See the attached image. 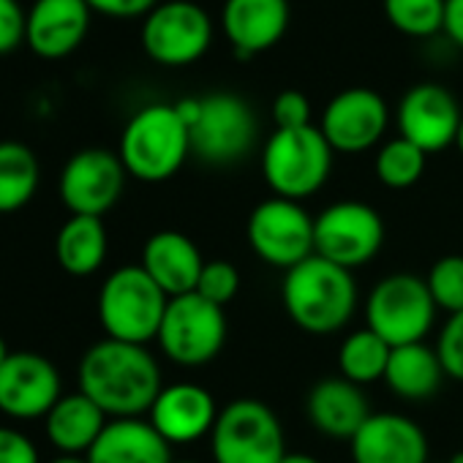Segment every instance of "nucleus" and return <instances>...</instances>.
I'll return each mask as SVG.
<instances>
[{
    "label": "nucleus",
    "instance_id": "obj_1",
    "mask_svg": "<svg viewBox=\"0 0 463 463\" xmlns=\"http://www.w3.org/2000/svg\"><path fill=\"white\" fill-rule=\"evenodd\" d=\"M80 392H85L107 417H142L164 390L161 365L142 344L104 338L80 360Z\"/></svg>",
    "mask_w": 463,
    "mask_h": 463
},
{
    "label": "nucleus",
    "instance_id": "obj_2",
    "mask_svg": "<svg viewBox=\"0 0 463 463\" xmlns=\"http://www.w3.org/2000/svg\"><path fill=\"white\" fill-rule=\"evenodd\" d=\"M284 308L308 335H333L349 325L357 308V284L352 270L322 257H308L284 276Z\"/></svg>",
    "mask_w": 463,
    "mask_h": 463
},
{
    "label": "nucleus",
    "instance_id": "obj_3",
    "mask_svg": "<svg viewBox=\"0 0 463 463\" xmlns=\"http://www.w3.org/2000/svg\"><path fill=\"white\" fill-rule=\"evenodd\" d=\"M118 156L139 183H164L180 172L191 156V134L175 104H147L137 109L123 134Z\"/></svg>",
    "mask_w": 463,
    "mask_h": 463
},
{
    "label": "nucleus",
    "instance_id": "obj_4",
    "mask_svg": "<svg viewBox=\"0 0 463 463\" xmlns=\"http://www.w3.org/2000/svg\"><path fill=\"white\" fill-rule=\"evenodd\" d=\"M169 298L142 270V265H123L107 276L99 292V322L107 338L147 346L158 338Z\"/></svg>",
    "mask_w": 463,
    "mask_h": 463
},
{
    "label": "nucleus",
    "instance_id": "obj_5",
    "mask_svg": "<svg viewBox=\"0 0 463 463\" xmlns=\"http://www.w3.org/2000/svg\"><path fill=\"white\" fill-rule=\"evenodd\" d=\"M333 172V147L319 126L276 128L262 150V175L276 196L300 202L317 194Z\"/></svg>",
    "mask_w": 463,
    "mask_h": 463
},
{
    "label": "nucleus",
    "instance_id": "obj_6",
    "mask_svg": "<svg viewBox=\"0 0 463 463\" xmlns=\"http://www.w3.org/2000/svg\"><path fill=\"white\" fill-rule=\"evenodd\" d=\"M210 452L215 463H281L287 455L284 428L262 401H232L210 430Z\"/></svg>",
    "mask_w": 463,
    "mask_h": 463
},
{
    "label": "nucleus",
    "instance_id": "obj_7",
    "mask_svg": "<svg viewBox=\"0 0 463 463\" xmlns=\"http://www.w3.org/2000/svg\"><path fill=\"white\" fill-rule=\"evenodd\" d=\"M191 153L210 166H229L257 145V115L238 93H210L199 99V115L188 128Z\"/></svg>",
    "mask_w": 463,
    "mask_h": 463
},
{
    "label": "nucleus",
    "instance_id": "obj_8",
    "mask_svg": "<svg viewBox=\"0 0 463 463\" xmlns=\"http://www.w3.org/2000/svg\"><path fill=\"white\" fill-rule=\"evenodd\" d=\"M436 303L425 279L411 273H392L382 279L365 303V322L392 349L422 344L436 319Z\"/></svg>",
    "mask_w": 463,
    "mask_h": 463
},
{
    "label": "nucleus",
    "instance_id": "obj_9",
    "mask_svg": "<svg viewBox=\"0 0 463 463\" xmlns=\"http://www.w3.org/2000/svg\"><path fill=\"white\" fill-rule=\"evenodd\" d=\"M139 42L153 63L183 69L207 55L213 44V20L194 0H164L142 20Z\"/></svg>",
    "mask_w": 463,
    "mask_h": 463
},
{
    "label": "nucleus",
    "instance_id": "obj_10",
    "mask_svg": "<svg viewBox=\"0 0 463 463\" xmlns=\"http://www.w3.org/2000/svg\"><path fill=\"white\" fill-rule=\"evenodd\" d=\"M156 341L172 363L185 368L204 365L215 360L226 344L223 308L196 292L169 298Z\"/></svg>",
    "mask_w": 463,
    "mask_h": 463
},
{
    "label": "nucleus",
    "instance_id": "obj_11",
    "mask_svg": "<svg viewBox=\"0 0 463 463\" xmlns=\"http://www.w3.org/2000/svg\"><path fill=\"white\" fill-rule=\"evenodd\" d=\"M384 243V221L365 202H335L314 218V254L346 270L368 265Z\"/></svg>",
    "mask_w": 463,
    "mask_h": 463
},
{
    "label": "nucleus",
    "instance_id": "obj_12",
    "mask_svg": "<svg viewBox=\"0 0 463 463\" xmlns=\"http://www.w3.org/2000/svg\"><path fill=\"white\" fill-rule=\"evenodd\" d=\"M249 243L254 254L279 268L292 270L314 257V218L292 199H268L249 218Z\"/></svg>",
    "mask_w": 463,
    "mask_h": 463
},
{
    "label": "nucleus",
    "instance_id": "obj_13",
    "mask_svg": "<svg viewBox=\"0 0 463 463\" xmlns=\"http://www.w3.org/2000/svg\"><path fill=\"white\" fill-rule=\"evenodd\" d=\"M126 166L118 153L107 147L77 150L61 172V199L71 215L104 218L126 188Z\"/></svg>",
    "mask_w": 463,
    "mask_h": 463
},
{
    "label": "nucleus",
    "instance_id": "obj_14",
    "mask_svg": "<svg viewBox=\"0 0 463 463\" xmlns=\"http://www.w3.org/2000/svg\"><path fill=\"white\" fill-rule=\"evenodd\" d=\"M61 395V371L39 352H12L0 365V411L12 420H44Z\"/></svg>",
    "mask_w": 463,
    "mask_h": 463
},
{
    "label": "nucleus",
    "instance_id": "obj_15",
    "mask_svg": "<svg viewBox=\"0 0 463 463\" xmlns=\"http://www.w3.org/2000/svg\"><path fill=\"white\" fill-rule=\"evenodd\" d=\"M390 123L387 101L371 88H346L322 112L319 131L333 153H365L384 137Z\"/></svg>",
    "mask_w": 463,
    "mask_h": 463
},
{
    "label": "nucleus",
    "instance_id": "obj_16",
    "mask_svg": "<svg viewBox=\"0 0 463 463\" xmlns=\"http://www.w3.org/2000/svg\"><path fill=\"white\" fill-rule=\"evenodd\" d=\"M460 118L463 112L455 96L436 82L409 88L398 104V131L422 153H439L455 145Z\"/></svg>",
    "mask_w": 463,
    "mask_h": 463
},
{
    "label": "nucleus",
    "instance_id": "obj_17",
    "mask_svg": "<svg viewBox=\"0 0 463 463\" xmlns=\"http://www.w3.org/2000/svg\"><path fill=\"white\" fill-rule=\"evenodd\" d=\"M289 0H223L221 28L241 61L273 50L289 31Z\"/></svg>",
    "mask_w": 463,
    "mask_h": 463
},
{
    "label": "nucleus",
    "instance_id": "obj_18",
    "mask_svg": "<svg viewBox=\"0 0 463 463\" xmlns=\"http://www.w3.org/2000/svg\"><path fill=\"white\" fill-rule=\"evenodd\" d=\"M90 17L85 0H33L25 17V44L42 61H63L85 42Z\"/></svg>",
    "mask_w": 463,
    "mask_h": 463
},
{
    "label": "nucleus",
    "instance_id": "obj_19",
    "mask_svg": "<svg viewBox=\"0 0 463 463\" xmlns=\"http://www.w3.org/2000/svg\"><path fill=\"white\" fill-rule=\"evenodd\" d=\"M354 463H428V439L422 428L392 411H379L352 439Z\"/></svg>",
    "mask_w": 463,
    "mask_h": 463
},
{
    "label": "nucleus",
    "instance_id": "obj_20",
    "mask_svg": "<svg viewBox=\"0 0 463 463\" xmlns=\"http://www.w3.org/2000/svg\"><path fill=\"white\" fill-rule=\"evenodd\" d=\"M147 414H150V425L169 444H191L207 436L218 420L213 395L191 382H177L164 387Z\"/></svg>",
    "mask_w": 463,
    "mask_h": 463
},
{
    "label": "nucleus",
    "instance_id": "obj_21",
    "mask_svg": "<svg viewBox=\"0 0 463 463\" xmlns=\"http://www.w3.org/2000/svg\"><path fill=\"white\" fill-rule=\"evenodd\" d=\"M139 265L164 289L166 298H180L196 292L204 260L196 243L185 238L183 232L164 229L147 238Z\"/></svg>",
    "mask_w": 463,
    "mask_h": 463
},
{
    "label": "nucleus",
    "instance_id": "obj_22",
    "mask_svg": "<svg viewBox=\"0 0 463 463\" xmlns=\"http://www.w3.org/2000/svg\"><path fill=\"white\" fill-rule=\"evenodd\" d=\"M306 409H308L311 425L319 433L330 439H349V441L371 417V409L360 384H352L344 376L322 379L319 384H314L308 392Z\"/></svg>",
    "mask_w": 463,
    "mask_h": 463
},
{
    "label": "nucleus",
    "instance_id": "obj_23",
    "mask_svg": "<svg viewBox=\"0 0 463 463\" xmlns=\"http://www.w3.org/2000/svg\"><path fill=\"white\" fill-rule=\"evenodd\" d=\"M90 463H172V444L142 417L109 420L90 452Z\"/></svg>",
    "mask_w": 463,
    "mask_h": 463
},
{
    "label": "nucleus",
    "instance_id": "obj_24",
    "mask_svg": "<svg viewBox=\"0 0 463 463\" xmlns=\"http://www.w3.org/2000/svg\"><path fill=\"white\" fill-rule=\"evenodd\" d=\"M107 422L109 417L85 392H63L44 417V436L58 455H88Z\"/></svg>",
    "mask_w": 463,
    "mask_h": 463
},
{
    "label": "nucleus",
    "instance_id": "obj_25",
    "mask_svg": "<svg viewBox=\"0 0 463 463\" xmlns=\"http://www.w3.org/2000/svg\"><path fill=\"white\" fill-rule=\"evenodd\" d=\"M109 251V235L101 218L93 215H71L55 238L58 265L77 279H88L101 270Z\"/></svg>",
    "mask_w": 463,
    "mask_h": 463
},
{
    "label": "nucleus",
    "instance_id": "obj_26",
    "mask_svg": "<svg viewBox=\"0 0 463 463\" xmlns=\"http://www.w3.org/2000/svg\"><path fill=\"white\" fill-rule=\"evenodd\" d=\"M441 379H444V368L436 349L425 344H406L390 352L384 382L398 398L425 401L439 390Z\"/></svg>",
    "mask_w": 463,
    "mask_h": 463
},
{
    "label": "nucleus",
    "instance_id": "obj_27",
    "mask_svg": "<svg viewBox=\"0 0 463 463\" xmlns=\"http://www.w3.org/2000/svg\"><path fill=\"white\" fill-rule=\"evenodd\" d=\"M42 185L39 156L17 139L0 142V215H9L31 204Z\"/></svg>",
    "mask_w": 463,
    "mask_h": 463
},
{
    "label": "nucleus",
    "instance_id": "obj_28",
    "mask_svg": "<svg viewBox=\"0 0 463 463\" xmlns=\"http://www.w3.org/2000/svg\"><path fill=\"white\" fill-rule=\"evenodd\" d=\"M390 352L392 346L379 338L373 330H357L352 335L344 338L341 349H338V368L341 376L349 379L352 384H371L384 379L387 363H390Z\"/></svg>",
    "mask_w": 463,
    "mask_h": 463
},
{
    "label": "nucleus",
    "instance_id": "obj_29",
    "mask_svg": "<svg viewBox=\"0 0 463 463\" xmlns=\"http://www.w3.org/2000/svg\"><path fill=\"white\" fill-rule=\"evenodd\" d=\"M382 12L409 39H430L444 31V0H382Z\"/></svg>",
    "mask_w": 463,
    "mask_h": 463
},
{
    "label": "nucleus",
    "instance_id": "obj_30",
    "mask_svg": "<svg viewBox=\"0 0 463 463\" xmlns=\"http://www.w3.org/2000/svg\"><path fill=\"white\" fill-rule=\"evenodd\" d=\"M425 158L428 153H422L417 145L403 137H395L384 142L376 153V177L395 191L411 188L425 172Z\"/></svg>",
    "mask_w": 463,
    "mask_h": 463
},
{
    "label": "nucleus",
    "instance_id": "obj_31",
    "mask_svg": "<svg viewBox=\"0 0 463 463\" xmlns=\"http://www.w3.org/2000/svg\"><path fill=\"white\" fill-rule=\"evenodd\" d=\"M425 284L430 289L436 308L447 311L449 317L463 311V257L449 254L436 260Z\"/></svg>",
    "mask_w": 463,
    "mask_h": 463
},
{
    "label": "nucleus",
    "instance_id": "obj_32",
    "mask_svg": "<svg viewBox=\"0 0 463 463\" xmlns=\"http://www.w3.org/2000/svg\"><path fill=\"white\" fill-rule=\"evenodd\" d=\"M241 289V270L226 262V260H213L204 262L199 284H196V295H202L204 300H210L213 306H226L232 298Z\"/></svg>",
    "mask_w": 463,
    "mask_h": 463
},
{
    "label": "nucleus",
    "instance_id": "obj_33",
    "mask_svg": "<svg viewBox=\"0 0 463 463\" xmlns=\"http://www.w3.org/2000/svg\"><path fill=\"white\" fill-rule=\"evenodd\" d=\"M436 354L441 360L444 376L463 382V311L452 314L447 319V325L439 333V346Z\"/></svg>",
    "mask_w": 463,
    "mask_h": 463
},
{
    "label": "nucleus",
    "instance_id": "obj_34",
    "mask_svg": "<svg viewBox=\"0 0 463 463\" xmlns=\"http://www.w3.org/2000/svg\"><path fill=\"white\" fill-rule=\"evenodd\" d=\"M276 128H306L311 126V101L300 90H281L273 101Z\"/></svg>",
    "mask_w": 463,
    "mask_h": 463
},
{
    "label": "nucleus",
    "instance_id": "obj_35",
    "mask_svg": "<svg viewBox=\"0 0 463 463\" xmlns=\"http://www.w3.org/2000/svg\"><path fill=\"white\" fill-rule=\"evenodd\" d=\"M25 17L20 0H0V55H9L25 44Z\"/></svg>",
    "mask_w": 463,
    "mask_h": 463
},
{
    "label": "nucleus",
    "instance_id": "obj_36",
    "mask_svg": "<svg viewBox=\"0 0 463 463\" xmlns=\"http://www.w3.org/2000/svg\"><path fill=\"white\" fill-rule=\"evenodd\" d=\"M0 463H42L36 444L17 428L0 425Z\"/></svg>",
    "mask_w": 463,
    "mask_h": 463
},
{
    "label": "nucleus",
    "instance_id": "obj_37",
    "mask_svg": "<svg viewBox=\"0 0 463 463\" xmlns=\"http://www.w3.org/2000/svg\"><path fill=\"white\" fill-rule=\"evenodd\" d=\"M93 14L109 20H145L161 0H85Z\"/></svg>",
    "mask_w": 463,
    "mask_h": 463
},
{
    "label": "nucleus",
    "instance_id": "obj_38",
    "mask_svg": "<svg viewBox=\"0 0 463 463\" xmlns=\"http://www.w3.org/2000/svg\"><path fill=\"white\" fill-rule=\"evenodd\" d=\"M458 50H463V0H444V31Z\"/></svg>",
    "mask_w": 463,
    "mask_h": 463
},
{
    "label": "nucleus",
    "instance_id": "obj_39",
    "mask_svg": "<svg viewBox=\"0 0 463 463\" xmlns=\"http://www.w3.org/2000/svg\"><path fill=\"white\" fill-rule=\"evenodd\" d=\"M281 463H322V460L314 458V455H308V452H287L281 458Z\"/></svg>",
    "mask_w": 463,
    "mask_h": 463
},
{
    "label": "nucleus",
    "instance_id": "obj_40",
    "mask_svg": "<svg viewBox=\"0 0 463 463\" xmlns=\"http://www.w3.org/2000/svg\"><path fill=\"white\" fill-rule=\"evenodd\" d=\"M47 463H90L85 455H55L52 460H47Z\"/></svg>",
    "mask_w": 463,
    "mask_h": 463
},
{
    "label": "nucleus",
    "instance_id": "obj_41",
    "mask_svg": "<svg viewBox=\"0 0 463 463\" xmlns=\"http://www.w3.org/2000/svg\"><path fill=\"white\" fill-rule=\"evenodd\" d=\"M9 354H12V352H9V346H6V338L0 335V365H4V363L9 360Z\"/></svg>",
    "mask_w": 463,
    "mask_h": 463
},
{
    "label": "nucleus",
    "instance_id": "obj_42",
    "mask_svg": "<svg viewBox=\"0 0 463 463\" xmlns=\"http://www.w3.org/2000/svg\"><path fill=\"white\" fill-rule=\"evenodd\" d=\"M455 147H458L460 156H463V118H460V128H458V137H455Z\"/></svg>",
    "mask_w": 463,
    "mask_h": 463
},
{
    "label": "nucleus",
    "instance_id": "obj_43",
    "mask_svg": "<svg viewBox=\"0 0 463 463\" xmlns=\"http://www.w3.org/2000/svg\"><path fill=\"white\" fill-rule=\"evenodd\" d=\"M447 463H463V452H455Z\"/></svg>",
    "mask_w": 463,
    "mask_h": 463
},
{
    "label": "nucleus",
    "instance_id": "obj_44",
    "mask_svg": "<svg viewBox=\"0 0 463 463\" xmlns=\"http://www.w3.org/2000/svg\"><path fill=\"white\" fill-rule=\"evenodd\" d=\"M172 463H199V460H172Z\"/></svg>",
    "mask_w": 463,
    "mask_h": 463
}]
</instances>
